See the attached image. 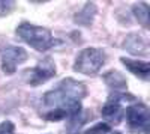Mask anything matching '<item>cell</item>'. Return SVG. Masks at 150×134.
I'll list each match as a JSON object with an SVG mask.
<instances>
[{"label":"cell","mask_w":150,"mask_h":134,"mask_svg":"<svg viewBox=\"0 0 150 134\" xmlns=\"http://www.w3.org/2000/svg\"><path fill=\"white\" fill-rule=\"evenodd\" d=\"M120 63L126 68L134 76L141 78L143 81L149 80L150 76V63L146 60H137V59H129V57H120Z\"/></svg>","instance_id":"9"},{"label":"cell","mask_w":150,"mask_h":134,"mask_svg":"<svg viewBox=\"0 0 150 134\" xmlns=\"http://www.w3.org/2000/svg\"><path fill=\"white\" fill-rule=\"evenodd\" d=\"M87 96V86L72 77H66L56 86L44 93L42 103L50 110L44 113V119L48 122H59L69 119L83 112L81 101Z\"/></svg>","instance_id":"1"},{"label":"cell","mask_w":150,"mask_h":134,"mask_svg":"<svg viewBox=\"0 0 150 134\" xmlns=\"http://www.w3.org/2000/svg\"><path fill=\"white\" fill-rule=\"evenodd\" d=\"M29 59V53L23 47L17 45H3L0 47V63L2 71L6 76L15 74L17 68Z\"/></svg>","instance_id":"6"},{"label":"cell","mask_w":150,"mask_h":134,"mask_svg":"<svg viewBox=\"0 0 150 134\" xmlns=\"http://www.w3.org/2000/svg\"><path fill=\"white\" fill-rule=\"evenodd\" d=\"M56 74H57V71H56L54 60L50 56H47V57H42L36 63V66L32 69V74H30L27 83L30 86L36 88V86H41V84L47 83L48 80H51L53 77H56Z\"/></svg>","instance_id":"7"},{"label":"cell","mask_w":150,"mask_h":134,"mask_svg":"<svg viewBox=\"0 0 150 134\" xmlns=\"http://www.w3.org/2000/svg\"><path fill=\"white\" fill-rule=\"evenodd\" d=\"M111 134H123V133H120V131H114V133H111Z\"/></svg>","instance_id":"17"},{"label":"cell","mask_w":150,"mask_h":134,"mask_svg":"<svg viewBox=\"0 0 150 134\" xmlns=\"http://www.w3.org/2000/svg\"><path fill=\"white\" fill-rule=\"evenodd\" d=\"M15 32L21 41H24L33 50L41 51V53L51 50L53 47H56V44H59V41L53 36L50 29L42 27V26H35V24L29 21H23Z\"/></svg>","instance_id":"2"},{"label":"cell","mask_w":150,"mask_h":134,"mask_svg":"<svg viewBox=\"0 0 150 134\" xmlns=\"http://www.w3.org/2000/svg\"><path fill=\"white\" fill-rule=\"evenodd\" d=\"M132 14L138 20L144 29H149V5L147 3H135L132 6Z\"/></svg>","instance_id":"13"},{"label":"cell","mask_w":150,"mask_h":134,"mask_svg":"<svg viewBox=\"0 0 150 134\" xmlns=\"http://www.w3.org/2000/svg\"><path fill=\"white\" fill-rule=\"evenodd\" d=\"M89 119H92V113L90 112H81L77 116L69 118L68 119V124H66V134H78L80 133V128Z\"/></svg>","instance_id":"12"},{"label":"cell","mask_w":150,"mask_h":134,"mask_svg":"<svg viewBox=\"0 0 150 134\" xmlns=\"http://www.w3.org/2000/svg\"><path fill=\"white\" fill-rule=\"evenodd\" d=\"M0 134H15V125L11 120H3L0 124Z\"/></svg>","instance_id":"16"},{"label":"cell","mask_w":150,"mask_h":134,"mask_svg":"<svg viewBox=\"0 0 150 134\" xmlns=\"http://www.w3.org/2000/svg\"><path fill=\"white\" fill-rule=\"evenodd\" d=\"M126 51H129L131 54H138V56H147L149 53V42L143 38L140 33H129L123 41L122 45Z\"/></svg>","instance_id":"8"},{"label":"cell","mask_w":150,"mask_h":134,"mask_svg":"<svg viewBox=\"0 0 150 134\" xmlns=\"http://www.w3.org/2000/svg\"><path fill=\"white\" fill-rule=\"evenodd\" d=\"M95 15H96V5L93 2H87L74 15V23L80 24V26H84V27H89L95 18Z\"/></svg>","instance_id":"11"},{"label":"cell","mask_w":150,"mask_h":134,"mask_svg":"<svg viewBox=\"0 0 150 134\" xmlns=\"http://www.w3.org/2000/svg\"><path fill=\"white\" fill-rule=\"evenodd\" d=\"M105 53L101 48H95V47H89V48H83V50L77 54L74 60V71L80 72V74L89 76V77H95L98 76L101 69L105 65Z\"/></svg>","instance_id":"3"},{"label":"cell","mask_w":150,"mask_h":134,"mask_svg":"<svg viewBox=\"0 0 150 134\" xmlns=\"http://www.w3.org/2000/svg\"><path fill=\"white\" fill-rule=\"evenodd\" d=\"M137 101H138V98L129 92H114L112 91L101 108V115L110 124L117 125V124H120V120L125 115L123 103H137Z\"/></svg>","instance_id":"4"},{"label":"cell","mask_w":150,"mask_h":134,"mask_svg":"<svg viewBox=\"0 0 150 134\" xmlns=\"http://www.w3.org/2000/svg\"><path fill=\"white\" fill-rule=\"evenodd\" d=\"M104 81L107 83V86L111 88L114 92H126L128 89V80L125 78V76L122 72L116 71V69H111L108 72L102 76Z\"/></svg>","instance_id":"10"},{"label":"cell","mask_w":150,"mask_h":134,"mask_svg":"<svg viewBox=\"0 0 150 134\" xmlns=\"http://www.w3.org/2000/svg\"><path fill=\"white\" fill-rule=\"evenodd\" d=\"M125 116H126L128 128L131 130L132 134H147L149 133L150 113H149V107L144 103L137 101L135 104L128 105Z\"/></svg>","instance_id":"5"},{"label":"cell","mask_w":150,"mask_h":134,"mask_svg":"<svg viewBox=\"0 0 150 134\" xmlns=\"http://www.w3.org/2000/svg\"><path fill=\"white\" fill-rule=\"evenodd\" d=\"M110 131H111L110 124H107V122H98L93 127L87 128L84 131V134H110Z\"/></svg>","instance_id":"14"},{"label":"cell","mask_w":150,"mask_h":134,"mask_svg":"<svg viewBox=\"0 0 150 134\" xmlns=\"http://www.w3.org/2000/svg\"><path fill=\"white\" fill-rule=\"evenodd\" d=\"M17 3L12 0H0V17H6L11 12H14Z\"/></svg>","instance_id":"15"}]
</instances>
